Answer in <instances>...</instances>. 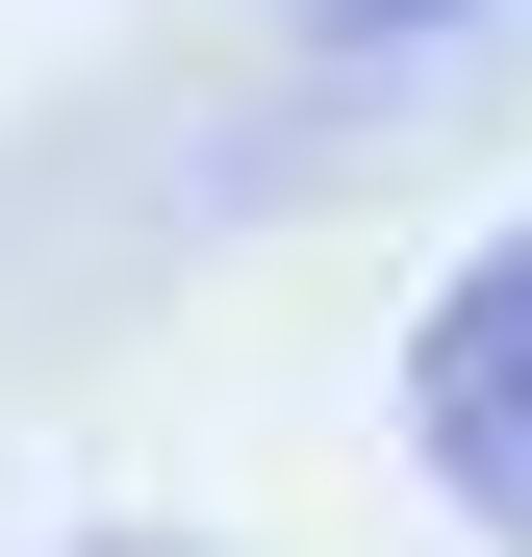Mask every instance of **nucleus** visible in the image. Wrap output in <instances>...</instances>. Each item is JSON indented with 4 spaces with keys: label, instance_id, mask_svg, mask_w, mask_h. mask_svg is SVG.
I'll list each match as a JSON object with an SVG mask.
<instances>
[{
    "label": "nucleus",
    "instance_id": "f257e3e1",
    "mask_svg": "<svg viewBox=\"0 0 532 557\" xmlns=\"http://www.w3.org/2000/svg\"><path fill=\"white\" fill-rule=\"evenodd\" d=\"M406 456H431V507H457L482 557H532V228H482L457 278H431V330H406Z\"/></svg>",
    "mask_w": 532,
    "mask_h": 557
},
{
    "label": "nucleus",
    "instance_id": "f03ea898",
    "mask_svg": "<svg viewBox=\"0 0 532 557\" xmlns=\"http://www.w3.org/2000/svg\"><path fill=\"white\" fill-rule=\"evenodd\" d=\"M457 0H305V51H431Z\"/></svg>",
    "mask_w": 532,
    "mask_h": 557
}]
</instances>
